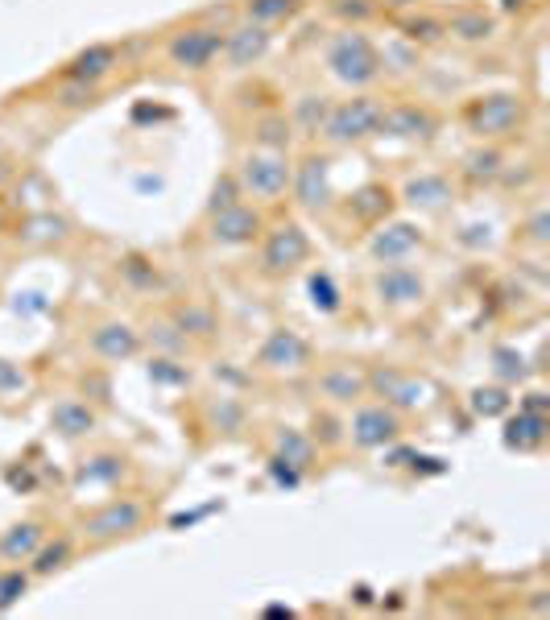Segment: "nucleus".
Instances as JSON below:
<instances>
[{
    "label": "nucleus",
    "mask_w": 550,
    "mask_h": 620,
    "mask_svg": "<svg viewBox=\"0 0 550 620\" xmlns=\"http://www.w3.org/2000/svg\"><path fill=\"white\" fill-rule=\"evenodd\" d=\"M149 521V505L141 496H112L108 505H100L96 513H87L79 521V534L96 546H108V542H120V538H133L145 530Z\"/></svg>",
    "instance_id": "1"
},
{
    "label": "nucleus",
    "mask_w": 550,
    "mask_h": 620,
    "mask_svg": "<svg viewBox=\"0 0 550 620\" xmlns=\"http://www.w3.org/2000/svg\"><path fill=\"white\" fill-rule=\"evenodd\" d=\"M327 67H331V75L340 83L364 87V83H373L381 75V54H377V46L364 34L348 29V34H340L327 46Z\"/></svg>",
    "instance_id": "2"
},
{
    "label": "nucleus",
    "mask_w": 550,
    "mask_h": 620,
    "mask_svg": "<svg viewBox=\"0 0 550 620\" xmlns=\"http://www.w3.org/2000/svg\"><path fill=\"white\" fill-rule=\"evenodd\" d=\"M381 112H385V104L377 96L344 100V104H335L323 116V137L335 141V145H352V141H364V137H377Z\"/></svg>",
    "instance_id": "3"
},
{
    "label": "nucleus",
    "mask_w": 550,
    "mask_h": 620,
    "mask_svg": "<svg viewBox=\"0 0 550 620\" xmlns=\"http://www.w3.org/2000/svg\"><path fill=\"white\" fill-rule=\"evenodd\" d=\"M290 174L294 170H290V162L282 158V153L261 149V153H249V158H244L236 182H240V191L253 195V199H278V195L290 191Z\"/></svg>",
    "instance_id": "4"
},
{
    "label": "nucleus",
    "mask_w": 550,
    "mask_h": 620,
    "mask_svg": "<svg viewBox=\"0 0 550 620\" xmlns=\"http://www.w3.org/2000/svg\"><path fill=\"white\" fill-rule=\"evenodd\" d=\"M348 439L360 451L389 447V443L402 439V414H397L393 406H385V401H377V406H360L352 414V422H348Z\"/></svg>",
    "instance_id": "5"
},
{
    "label": "nucleus",
    "mask_w": 550,
    "mask_h": 620,
    "mask_svg": "<svg viewBox=\"0 0 550 620\" xmlns=\"http://www.w3.org/2000/svg\"><path fill=\"white\" fill-rule=\"evenodd\" d=\"M220 46H224V34L220 29H211V25H191V29H182V34L170 38L166 54L174 67L182 71H207L211 62L220 58Z\"/></svg>",
    "instance_id": "6"
},
{
    "label": "nucleus",
    "mask_w": 550,
    "mask_h": 620,
    "mask_svg": "<svg viewBox=\"0 0 550 620\" xmlns=\"http://www.w3.org/2000/svg\"><path fill=\"white\" fill-rule=\"evenodd\" d=\"M522 120H526V104H522V96H509V91L476 100L468 112L472 133H480V137H509Z\"/></svg>",
    "instance_id": "7"
},
{
    "label": "nucleus",
    "mask_w": 550,
    "mask_h": 620,
    "mask_svg": "<svg viewBox=\"0 0 550 620\" xmlns=\"http://www.w3.org/2000/svg\"><path fill=\"white\" fill-rule=\"evenodd\" d=\"M261 228H265V220H261L257 207L232 203V207L211 215L207 236H211V244H220V248H240V244H253L261 236Z\"/></svg>",
    "instance_id": "8"
},
{
    "label": "nucleus",
    "mask_w": 550,
    "mask_h": 620,
    "mask_svg": "<svg viewBox=\"0 0 550 620\" xmlns=\"http://www.w3.org/2000/svg\"><path fill=\"white\" fill-rule=\"evenodd\" d=\"M307 364H311V344L290 327L269 331L257 352V368H265V372H298Z\"/></svg>",
    "instance_id": "9"
},
{
    "label": "nucleus",
    "mask_w": 550,
    "mask_h": 620,
    "mask_svg": "<svg viewBox=\"0 0 550 620\" xmlns=\"http://www.w3.org/2000/svg\"><path fill=\"white\" fill-rule=\"evenodd\" d=\"M307 253H311L307 232H302L298 224H282V228H273V232L265 236L261 265H265L269 273H290V269H298L302 261H307Z\"/></svg>",
    "instance_id": "10"
},
{
    "label": "nucleus",
    "mask_w": 550,
    "mask_h": 620,
    "mask_svg": "<svg viewBox=\"0 0 550 620\" xmlns=\"http://www.w3.org/2000/svg\"><path fill=\"white\" fill-rule=\"evenodd\" d=\"M269 42H273L269 25L244 21V25H236V29H228V34H224V46H220V54H224V62H228L232 71H249L253 62H261V58H265Z\"/></svg>",
    "instance_id": "11"
},
{
    "label": "nucleus",
    "mask_w": 550,
    "mask_h": 620,
    "mask_svg": "<svg viewBox=\"0 0 550 620\" xmlns=\"http://www.w3.org/2000/svg\"><path fill=\"white\" fill-rule=\"evenodd\" d=\"M439 129L435 112H426L418 104H393L381 112V137H397V141H431Z\"/></svg>",
    "instance_id": "12"
},
{
    "label": "nucleus",
    "mask_w": 550,
    "mask_h": 620,
    "mask_svg": "<svg viewBox=\"0 0 550 620\" xmlns=\"http://www.w3.org/2000/svg\"><path fill=\"white\" fill-rule=\"evenodd\" d=\"M369 389L385 401V406H393V410H418L422 406V393H426V385L418 377H410V372H402V368H377V372H369Z\"/></svg>",
    "instance_id": "13"
},
{
    "label": "nucleus",
    "mask_w": 550,
    "mask_h": 620,
    "mask_svg": "<svg viewBox=\"0 0 550 620\" xmlns=\"http://www.w3.org/2000/svg\"><path fill=\"white\" fill-rule=\"evenodd\" d=\"M319 393L331 401V406H352V401H360L364 393H369V372L340 360V364H327L319 372Z\"/></svg>",
    "instance_id": "14"
},
{
    "label": "nucleus",
    "mask_w": 550,
    "mask_h": 620,
    "mask_svg": "<svg viewBox=\"0 0 550 620\" xmlns=\"http://www.w3.org/2000/svg\"><path fill=\"white\" fill-rule=\"evenodd\" d=\"M91 352H96L100 360H108V364H125V360H133L141 352V335L129 323H120V319L100 323L96 331H91Z\"/></svg>",
    "instance_id": "15"
},
{
    "label": "nucleus",
    "mask_w": 550,
    "mask_h": 620,
    "mask_svg": "<svg viewBox=\"0 0 550 620\" xmlns=\"http://www.w3.org/2000/svg\"><path fill=\"white\" fill-rule=\"evenodd\" d=\"M418 244H422V232H418L414 224H406V220H393V224H385L381 232H373V240H369V253H373L381 265H397V261H406Z\"/></svg>",
    "instance_id": "16"
},
{
    "label": "nucleus",
    "mask_w": 550,
    "mask_h": 620,
    "mask_svg": "<svg viewBox=\"0 0 550 620\" xmlns=\"http://www.w3.org/2000/svg\"><path fill=\"white\" fill-rule=\"evenodd\" d=\"M290 191L294 199L307 207V211H319L327 207L331 199V186H327V162L323 158H302V166L290 174Z\"/></svg>",
    "instance_id": "17"
},
{
    "label": "nucleus",
    "mask_w": 550,
    "mask_h": 620,
    "mask_svg": "<svg viewBox=\"0 0 550 620\" xmlns=\"http://www.w3.org/2000/svg\"><path fill=\"white\" fill-rule=\"evenodd\" d=\"M426 294V282H422V273L418 269H410V265H389L381 277H377V298L385 302V306H410V302H418Z\"/></svg>",
    "instance_id": "18"
},
{
    "label": "nucleus",
    "mask_w": 550,
    "mask_h": 620,
    "mask_svg": "<svg viewBox=\"0 0 550 620\" xmlns=\"http://www.w3.org/2000/svg\"><path fill=\"white\" fill-rule=\"evenodd\" d=\"M50 426L63 434V439H87V434L100 426V418L83 397H63L50 406Z\"/></svg>",
    "instance_id": "19"
},
{
    "label": "nucleus",
    "mask_w": 550,
    "mask_h": 620,
    "mask_svg": "<svg viewBox=\"0 0 550 620\" xmlns=\"http://www.w3.org/2000/svg\"><path fill=\"white\" fill-rule=\"evenodd\" d=\"M46 542V525L42 521H17V525H9L5 534H0V558L5 563H29L34 558V550Z\"/></svg>",
    "instance_id": "20"
},
{
    "label": "nucleus",
    "mask_w": 550,
    "mask_h": 620,
    "mask_svg": "<svg viewBox=\"0 0 550 620\" xmlns=\"http://www.w3.org/2000/svg\"><path fill=\"white\" fill-rule=\"evenodd\" d=\"M550 439V418L534 414V410H517V418H509L505 426V447L513 451H538Z\"/></svg>",
    "instance_id": "21"
},
{
    "label": "nucleus",
    "mask_w": 550,
    "mask_h": 620,
    "mask_svg": "<svg viewBox=\"0 0 550 620\" xmlns=\"http://www.w3.org/2000/svg\"><path fill=\"white\" fill-rule=\"evenodd\" d=\"M120 62V54H116V46L112 42H91L87 50H79L75 58H71V79H79V83H100L104 75H112V67Z\"/></svg>",
    "instance_id": "22"
},
{
    "label": "nucleus",
    "mask_w": 550,
    "mask_h": 620,
    "mask_svg": "<svg viewBox=\"0 0 550 620\" xmlns=\"http://www.w3.org/2000/svg\"><path fill=\"white\" fill-rule=\"evenodd\" d=\"M273 455H282L290 468L307 472L315 463V439L307 430H298V426H278V430H273Z\"/></svg>",
    "instance_id": "23"
},
{
    "label": "nucleus",
    "mask_w": 550,
    "mask_h": 620,
    "mask_svg": "<svg viewBox=\"0 0 550 620\" xmlns=\"http://www.w3.org/2000/svg\"><path fill=\"white\" fill-rule=\"evenodd\" d=\"M406 203L418 207V211H439V207L451 203V182L443 174H418L406 186Z\"/></svg>",
    "instance_id": "24"
},
{
    "label": "nucleus",
    "mask_w": 550,
    "mask_h": 620,
    "mask_svg": "<svg viewBox=\"0 0 550 620\" xmlns=\"http://www.w3.org/2000/svg\"><path fill=\"white\" fill-rule=\"evenodd\" d=\"M71 554H75V542L58 534L54 542H42L34 550V558H29V575H54V571H63L71 563Z\"/></svg>",
    "instance_id": "25"
},
{
    "label": "nucleus",
    "mask_w": 550,
    "mask_h": 620,
    "mask_svg": "<svg viewBox=\"0 0 550 620\" xmlns=\"http://www.w3.org/2000/svg\"><path fill=\"white\" fill-rule=\"evenodd\" d=\"M174 327L182 331V335H211V331H216V310H211V306H203V302H187V306H182L178 310V315H174Z\"/></svg>",
    "instance_id": "26"
},
{
    "label": "nucleus",
    "mask_w": 550,
    "mask_h": 620,
    "mask_svg": "<svg viewBox=\"0 0 550 620\" xmlns=\"http://www.w3.org/2000/svg\"><path fill=\"white\" fill-rule=\"evenodd\" d=\"M302 9V0H244V13L257 25H273V21H286Z\"/></svg>",
    "instance_id": "27"
},
{
    "label": "nucleus",
    "mask_w": 550,
    "mask_h": 620,
    "mask_svg": "<svg viewBox=\"0 0 550 620\" xmlns=\"http://www.w3.org/2000/svg\"><path fill=\"white\" fill-rule=\"evenodd\" d=\"M120 476H125V455L104 451V455H96V459L83 463V480H87V484H116Z\"/></svg>",
    "instance_id": "28"
},
{
    "label": "nucleus",
    "mask_w": 550,
    "mask_h": 620,
    "mask_svg": "<svg viewBox=\"0 0 550 620\" xmlns=\"http://www.w3.org/2000/svg\"><path fill=\"white\" fill-rule=\"evenodd\" d=\"M207 418H211V426L224 430V434L244 430V406L236 397H216V401H211V410H207Z\"/></svg>",
    "instance_id": "29"
},
{
    "label": "nucleus",
    "mask_w": 550,
    "mask_h": 620,
    "mask_svg": "<svg viewBox=\"0 0 550 620\" xmlns=\"http://www.w3.org/2000/svg\"><path fill=\"white\" fill-rule=\"evenodd\" d=\"M257 145L269 149V153H282L290 145V120L286 116H265L257 124Z\"/></svg>",
    "instance_id": "30"
},
{
    "label": "nucleus",
    "mask_w": 550,
    "mask_h": 620,
    "mask_svg": "<svg viewBox=\"0 0 550 620\" xmlns=\"http://www.w3.org/2000/svg\"><path fill=\"white\" fill-rule=\"evenodd\" d=\"M464 174L468 178H497L501 174V153L497 149H476V153H468L464 158Z\"/></svg>",
    "instance_id": "31"
},
{
    "label": "nucleus",
    "mask_w": 550,
    "mask_h": 620,
    "mask_svg": "<svg viewBox=\"0 0 550 620\" xmlns=\"http://www.w3.org/2000/svg\"><path fill=\"white\" fill-rule=\"evenodd\" d=\"M451 34L464 38V42H480V38L493 34V21H488L484 13H460V17L451 21Z\"/></svg>",
    "instance_id": "32"
},
{
    "label": "nucleus",
    "mask_w": 550,
    "mask_h": 620,
    "mask_svg": "<svg viewBox=\"0 0 550 620\" xmlns=\"http://www.w3.org/2000/svg\"><path fill=\"white\" fill-rule=\"evenodd\" d=\"M25 592H29V575L21 567H9L5 575H0V612H9Z\"/></svg>",
    "instance_id": "33"
},
{
    "label": "nucleus",
    "mask_w": 550,
    "mask_h": 620,
    "mask_svg": "<svg viewBox=\"0 0 550 620\" xmlns=\"http://www.w3.org/2000/svg\"><path fill=\"white\" fill-rule=\"evenodd\" d=\"M352 207H356V215H364V220H377V215L389 211V191L385 186H364Z\"/></svg>",
    "instance_id": "34"
},
{
    "label": "nucleus",
    "mask_w": 550,
    "mask_h": 620,
    "mask_svg": "<svg viewBox=\"0 0 550 620\" xmlns=\"http://www.w3.org/2000/svg\"><path fill=\"white\" fill-rule=\"evenodd\" d=\"M244 199V191H240V182H236V174H224L220 182H216V191H211V203H207V215H216V211H224V207H232V203H240Z\"/></svg>",
    "instance_id": "35"
},
{
    "label": "nucleus",
    "mask_w": 550,
    "mask_h": 620,
    "mask_svg": "<svg viewBox=\"0 0 550 620\" xmlns=\"http://www.w3.org/2000/svg\"><path fill=\"white\" fill-rule=\"evenodd\" d=\"M472 410L484 414V418H497V414L509 410V397H505L501 389H476V393H472Z\"/></svg>",
    "instance_id": "36"
},
{
    "label": "nucleus",
    "mask_w": 550,
    "mask_h": 620,
    "mask_svg": "<svg viewBox=\"0 0 550 620\" xmlns=\"http://www.w3.org/2000/svg\"><path fill=\"white\" fill-rule=\"evenodd\" d=\"M311 298L319 310H340V290H335L327 273H311Z\"/></svg>",
    "instance_id": "37"
},
{
    "label": "nucleus",
    "mask_w": 550,
    "mask_h": 620,
    "mask_svg": "<svg viewBox=\"0 0 550 620\" xmlns=\"http://www.w3.org/2000/svg\"><path fill=\"white\" fill-rule=\"evenodd\" d=\"M149 372H154V381H162V385H187L191 381V372L178 368L170 356H158L154 364H149Z\"/></svg>",
    "instance_id": "38"
},
{
    "label": "nucleus",
    "mask_w": 550,
    "mask_h": 620,
    "mask_svg": "<svg viewBox=\"0 0 550 620\" xmlns=\"http://www.w3.org/2000/svg\"><path fill=\"white\" fill-rule=\"evenodd\" d=\"M269 476H273V484H282V488H298V480H302V472L290 468V463H286L282 455H273V459H269Z\"/></svg>",
    "instance_id": "39"
},
{
    "label": "nucleus",
    "mask_w": 550,
    "mask_h": 620,
    "mask_svg": "<svg viewBox=\"0 0 550 620\" xmlns=\"http://www.w3.org/2000/svg\"><path fill=\"white\" fill-rule=\"evenodd\" d=\"M17 389H25V372L13 368L9 360H0V393H17Z\"/></svg>",
    "instance_id": "40"
},
{
    "label": "nucleus",
    "mask_w": 550,
    "mask_h": 620,
    "mask_svg": "<svg viewBox=\"0 0 550 620\" xmlns=\"http://www.w3.org/2000/svg\"><path fill=\"white\" fill-rule=\"evenodd\" d=\"M439 29H443L439 21H426V17L418 21V17H414V21L406 25V38H414V42H418V38H439Z\"/></svg>",
    "instance_id": "41"
},
{
    "label": "nucleus",
    "mask_w": 550,
    "mask_h": 620,
    "mask_svg": "<svg viewBox=\"0 0 550 620\" xmlns=\"http://www.w3.org/2000/svg\"><path fill=\"white\" fill-rule=\"evenodd\" d=\"M335 9H340L344 17H356V21H360V17H369V13H373L369 5H364V0H340V5H335Z\"/></svg>",
    "instance_id": "42"
},
{
    "label": "nucleus",
    "mask_w": 550,
    "mask_h": 620,
    "mask_svg": "<svg viewBox=\"0 0 550 620\" xmlns=\"http://www.w3.org/2000/svg\"><path fill=\"white\" fill-rule=\"evenodd\" d=\"M315 422H323V426H327V430H323V443H340V430H335V418H327V414H323V418H315Z\"/></svg>",
    "instance_id": "43"
},
{
    "label": "nucleus",
    "mask_w": 550,
    "mask_h": 620,
    "mask_svg": "<svg viewBox=\"0 0 550 620\" xmlns=\"http://www.w3.org/2000/svg\"><path fill=\"white\" fill-rule=\"evenodd\" d=\"M530 236H534L538 244L546 240V211H538V215H534V224H530Z\"/></svg>",
    "instance_id": "44"
},
{
    "label": "nucleus",
    "mask_w": 550,
    "mask_h": 620,
    "mask_svg": "<svg viewBox=\"0 0 550 620\" xmlns=\"http://www.w3.org/2000/svg\"><path fill=\"white\" fill-rule=\"evenodd\" d=\"M522 410H534V414H546V397H542V393H530V397L522 401Z\"/></svg>",
    "instance_id": "45"
},
{
    "label": "nucleus",
    "mask_w": 550,
    "mask_h": 620,
    "mask_svg": "<svg viewBox=\"0 0 550 620\" xmlns=\"http://www.w3.org/2000/svg\"><path fill=\"white\" fill-rule=\"evenodd\" d=\"M397 5H410V0H397Z\"/></svg>",
    "instance_id": "46"
}]
</instances>
